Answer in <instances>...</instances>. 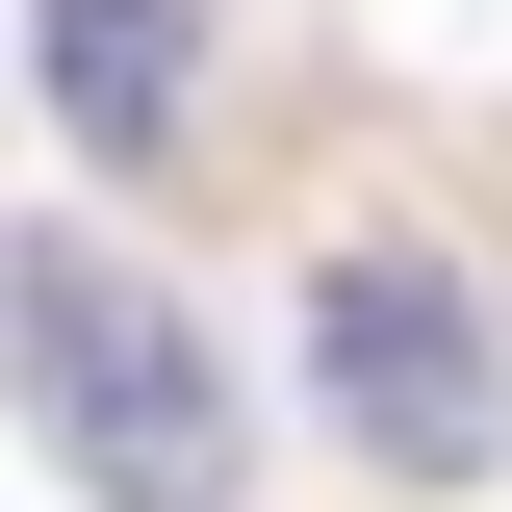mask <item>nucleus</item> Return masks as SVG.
I'll return each mask as SVG.
<instances>
[{"mask_svg":"<svg viewBox=\"0 0 512 512\" xmlns=\"http://www.w3.org/2000/svg\"><path fill=\"white\" fill-rule=\"evenodd\" d=\"M26 359H52V436L103 461V487L205 512L231 487V384H205V333L128 282V256H26Z\"/></svg>","mask_w":512,"mask_h":512,"instance_id":"1","label":"nucleus"},{"mask_svg":"<svg viewBox=\"0 0 512 512\" xmlns=\"http://www.w3.org/2000/svg\"><path fill=\"white\" fill-rule=\"evenodd\" d=\"M333 410H359L410 487H436V461H487V308H461V282H410V256H333Z\"/></svg>","mask_w":512,"mask_h":512,"instance_id":"2","label":"nucleus"},{"mask_svg":"<svg viewBox=\"0 0 512 512\" xmlns=\"http://www.w3.org/2000/svg\"><path fill=\"white\" fill-rule=\"evenodd\" d=\"M205 26H231V0H52V128H77V154H180Z\"/></svg>","mask_w":512,"mask_h":512,"instance_id":"3","label":"nucleus"}]
</instances>
